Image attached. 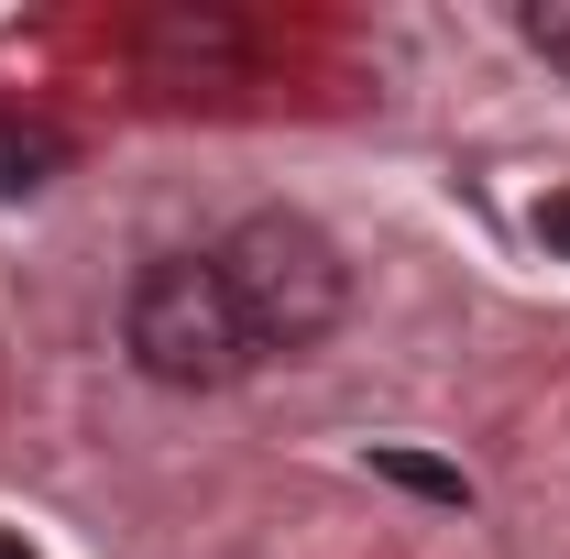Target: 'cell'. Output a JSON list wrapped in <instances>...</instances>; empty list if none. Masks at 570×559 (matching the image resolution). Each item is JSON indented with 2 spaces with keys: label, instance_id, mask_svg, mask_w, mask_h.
I'll return each mask as SVG.
<instances>
[{
  "label": "cell",
  "instance_id": "6da1fadb",
  "mask_svg": "<svg viewBox=\"0 0 570 559\" xmlns=\"http://www.w3.org/2000/svg\"><path fill=\"white\" fill-rule=\"evenodd\" d=\"M219 285H230V307H242V330H253V362L264 351H318L341 330V307H352V264H341V242L318 231V219L296 209H253L230 242H219Z\"/></svg>",
  "mask_w": 570,
  "mask_h": 559
},
{
  "label": "cell",
  "instance_id": "7a4b0ae2",
  "mask_svg": "<svg viewBox=\"0 0 570 559\" xmlns=\"http://www.w3.org/2000/svg\"><path fill=\"white\" fill-rule=\"evenodd\" d=\"M121 351L176 395H219L253 373V330L219 285V253H154L121 296Z\"/></svg>",
  "mask_w": 570,
  "mask_h": 559
},
{
  "label": "cell",
  "instance_id": "3957f363",
  "mask_svg": "<svg viewBox=\"0 0 570 559\" xmlns=\"http://www.w3.org/2000/svg\"><path fill=\"white\" fill-rule=\"evenodd\" d=\"M132 67H142V88H242L253 22L242 11H209V0H165V11L132 22Z\"/></svg>",
  "mask_w": 570,
  "mask_h": 559
},
{
  "label": "cell",
  "instance_id": "277c9868",
  "mask_svg": "<svg viewBox=\"0 0 570 559\" xmlns=\"http://www.w3.org/2000/svg\"><path fill=\"white\" fill-rule=\"evenodd\" d=\"M67 176V133L33 110H0V198H45Z\"/></svg>",
  "mask_w": 570,
  "mask_h": 559
},
{
  "label": "cell",
  "instance_id": "5b68a950",
  "mask_svg": "<svg viewBox=\"0 0 570 559\" xmlns=\"http://www.w3.org/2000/svg\"><path fill=\"white\" fill-rule=\"evenodd\" d=\"M373 472L428 493V504H472V472H450V461H428V450H373Z\"/></svg>",
  "mask_w": 570,
  "mask_h": 559
},
{
  "label": "cell",
  "instance_id": "8992f818",
  "mask_svg": "<svg viewBox=\"0 0 570 559\" xmlns=\"http://www.w3.org/2000/svg\"><path fill=\"white\" fill-rule=\"evenodd\" d=\"M515 33H527L549 67H570V0H527V11H515Z\"/></svg>",
  "mask_w": 570,
  "mask_h": 559
},
{
  "label": "cell",
  "instance_id": "52a82bcc",
  "mask_svg": "<svg viewBox=\"0 0 570 559\" xmlns=\"http://www.w3.org/2000/svg\"><path fill=\"white\" fill-rule=\"evenodd\" d=\"M538 242H549V253H570V187H549V198H538Z\"/></svg>",
  "mask_w": 570,
  "mask_h": 559
},
{
  "label": "cell",
  "instance_id": "ba28073f",
  "mask_svg": "<svg viewBox=\"0 0 570 559\" xmlns=\"http://www.w3.org/2000/svg\"><path fill=\"white\" fill-rule=\"evenodd\" d=\"M0 559H33V549H22V538H11V527H0Z\"/></svg>",
  "mask_w": 570,
  "mask_h": 559
}]
</instances>
